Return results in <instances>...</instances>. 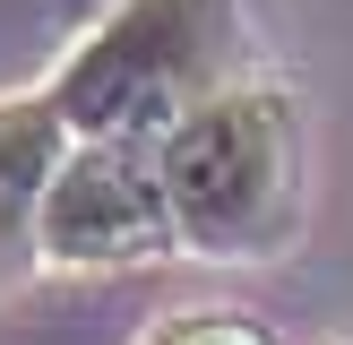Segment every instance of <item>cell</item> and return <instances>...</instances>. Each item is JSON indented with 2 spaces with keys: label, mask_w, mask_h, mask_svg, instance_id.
Wrapping results in <instances>:
<instances>
[{
  "label": "cell",
  "mask_w": 353,
  "mask_h": 345,
  "mask_svg": "<svg viewBox=\"0 0 353 345\" xmlns=\"http://www.w3.org/2000/svg\"><path fill=\"white\" fill-rule=\"evenodd\" d=\"M155 172L190 259H276L310 199L302 103L276 78H233L155 138Z\"/></svg>",
  "instance_id": "6da1fadb"
},
{
  "label": "cell",
  "mask_w": 353,
  "mask_h": 345,
  "mask_svg": "<svg viewBox=\"0 0 353 345\" xmlns=\"http://www.w3.org/2000/svg\"><path fill=\"white\" fill-rule=\"evenodd\" d=\"M241 78V0H112L52 69V112L86 147H155Z\"/></svg>",
  "instance_id": "7a4b0ae2"
},
{
  "label": "cell",
  "mask_w": 353,
  "mask_h": 345,
  "mask_svg": "<svg viewBox=\"0 0 353 345\" xmlns=\"http://www.w3.org/2000/svg\"><path fill=\"white\" fill-rule=\"evenodd\" d=\"M181 250L155 147H86L69 138L43 207H34V268L52 276H112Z\"/></svg>",
  "instance_id": "3957f363"
},
{
  "label": "cell",
  "mask_w": 353,
  "mask_h": 345,
  "mask_svg": "<svg viewBox=\"0 0 353 345\" xmlns=\"http://www.w3.org/2000/svg\"><path fill=\"white\" fill-rule=\"evenodd\" d=\"M61 155H69V130L52 112V95H9L0 103V276L17 259H34V207H43Z\"/></svg>",
  "instance_id": "277c9868"
},
{
  "label": "cell",
  "mask_w": 353,
  "mask_h": 345,
  "mask_svg": "<svg viewBox=\"0 0 353 345\" xmlns=\"http://www.w3.org/2000/svg\"><path fill=\"white\" fill-rule=\"evenodd\" d=\"M138 345H276L259 319H241V310H172V319H155Z\"/></svg>",
  "instance_id": "5b68a950"
},
{
  "label": "cell",
  "mask_w": 353,
  "mask_h": 345,
  "mask_svg": "<svg viewBox=\"0 0 353 345\" xmlns=\"http://www.w3.org/2000/svg\"><path fill=\"white\" fill-rule=\"evenodd\" d=\"M345 345H353V337H345Z\"/></svg>",
  "instance_id": "8992f818"
}]
</instances>
